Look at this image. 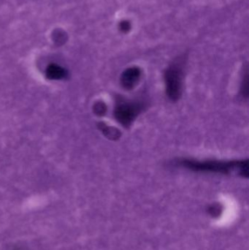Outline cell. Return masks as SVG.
Listing matches in <instances>:
<instances>
[{
    "instance_id": "9c48e42d",
    "label": "cell",
    "mask_w": 249,
    "mask_h": 250,
    "mask_svg": "<svg viewBox=\"0 0 249 250\" xmlns=\"http://www.w3.org/2000/svg\"><path fill=\"white\" fill-rule=\"evenodd\" d=\"M130 27H131V25L127 21H124L120 23V29L122 32H127V31L130 30Z\"/></svg>"
},
{
    "instance_id": "277c9868",
    "label": "cell",
    "mask_w": 249,
    "mask_h": 250,
    "mask_svg": "<svg viewBox=\"0 0 249 250\" xmlns=\"http://www.w3.org/2000/svg\"><path fill=\"white\" fill-rule=\"evenodd\" d=\"M141 70L137 67H131L123 72L121 76V83L127 90L133 89L138 83L141 77Z\"/></svg>"
},
{
    "instance_id": "6da1fadb",
    "label": "cell",
    "mask_w": 249,
    "mask_h": 250,
    "mask_svg": "<svg viewBox=\"0 0 249 250\" xmlns=\"http://www.w3.org/2000/svg\"><path fill=\"white\" fill-rule=\"evenodd\" d=\"M177 166L184 167L194 172L202 173H222L232 174V173L244 178H248L249 175V160H199L190 159H180L176 161Z\"/></svg>"
},
{
    "instance_id": "7a4b0ae2",
    "label": "cell",
    "mask_w": 249,
    "mask_h": 250,
    "mask_svg": "<svg viewBox=\"0 0 249 250\" xmlns=\"http://www.w3.org/2000/svg\"><path fill=\"white\" fill-rule=\"evenodd\" d=\"M185 60L179 57L167 69L165 73V91L167 96L172 102L181 98L183 90Z\"/></svg>"
},
{
    "instance_id": "8992f818",
    "label": "cell",
    "mask_w": 249,
    "mask_h": 250,
    "mask_svg": "<svg viewBox=\"0 0 249 250\" xmlns=\"http://www.w3.org/2000/svg\"><path fill=\"white\" fill-rule=\"evenodd\" d=\"M249 81H248V72L246 71L243 78L242 84H241V94L244 98H248L249 95Z\"/></svg>"
},
{
    "instance_id": "3957f363",
    "label": "cell",
    "mask_w": 249,
    "mask_h": 250,
    "mask_svg": "<svg viewBox=\"0 0 249 250\" xmlns=\"http://www.w3.org/2000/svg\"><path fill=\"white\" fill-rule=\"evenodd\" d=\"M146 104L143 101H129L120 98L117 100L114 108V117L124 127H128L144 110Z\"/></svg>"
},
{
    "instance_id": "ba28073f",
    "label": "cell",
    "mask_w": 249,
    "mask_h": 250,
    "mask_svg": "<svg viewBox=\"0 0 249 250\" xmlns=\"http://www.w3.org/2000/svg\"><path fill=\"white\" fill-rule=\"evenodd\" d=\"M95 108L96 114L99 115H103L106 112L107 107L103 103H98Z\"/></svg>"
},
{
    "instance_id": "5b68a950",
    "label": "cell",
    "mask_w": 249,
    "mask_h": 250,
    "mask_svg": "<svg viewBox=\"0 0 249 250\" xmlns=\"http://www.w3.org/2000/svg\"><path fill=\"white\" fill-rule=\"evenodd\" d=\"M101 127H102L101 129H102V132L110 139L116 140L121 137V132L116 128L106 126V125L104 124L101 125Z\"/></svg>"
},
{
    "instance_id": "52a82bcc",
    "label": "cell",
    "mask_w": 249,
    "mask_h": 250,
    "mask_svg": "<svg viewBox=\"0 0 249 250\" xmlns=\"http://www.w3.org/2000/svg\"><path fill=\"white\" fill-rule=\"evenodd\" d=\"M222 210L220 206L218 205V204L211 206L209 208V213H210L211 215L213 216V217H218V216L220 215Z\"/></svg>"
}]
</instances>
